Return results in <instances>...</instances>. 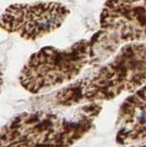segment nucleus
<instances>
[{
    "instance_id": "1",
    "label": "nucleus",
    "mask_w": 146,
    "mask_h": 147,
    "mask_svg": "<svg viewBox=\"0 0 146 147\" xmlns=\"http://www.w3.org/2000/svg\"><path fill=\"white\" fill-rule=\"evenodd\" d=\"M101 108L91 102L68 111L21 113L0 129V147H70L92 129Z\"/></svg>"
},
{
    "instance_id": "2",
    "label": "nucleus",
    "mask_w": 146,
    "mask_h": 147,
    "mask_svg": "<svg viewBox=\"0 0 146 147\" xmlns=\"http://www.w3.org/2000/svg\"><path fill=\"white\" fill-rule=\"evenodd\" d=\"M146 81V44L128 43L116 51L113 58L92 76L62 89L57 103L75 107L107 101L124 92H133Z\"/></svg>"
},
{
    "instance_id": "3",
    "label": "nucleus",
    "mask_w": 146,
    "mask_h": 147,
    "mask_svg": "<svg viewBox=\"0 0 146 147\" xmlns=\"http://www.w3.org/2000/svg\"><path fill=\"white\" fill-rule=\"evenodd\" d=\"M91 61V43L80 40L67 49L43 47L29 58L19 76L31 93L53 89L75 79Z\"/></svg>"
},
{
    "instance_id": "4",
    "label": "nucleus",
    "mask_w": 146,
    "mask_h": 147,
    "mask_svg": "<svg viewBox=\"0 0 146 147\" xmlns=\"http://www.w3.org/2000/svg\"><path fill=\"white\" fill-rule=\"evenodd\" d=\"M146 40V0H107L93 35L91 61H101L128 43Z\"/></svg>"
},
{
    "instance_id": "5",
    "label": "nucleus",
    "mask_w": 146,
    "mask_h": 147,
    "mask_svg": "<svg viewBox=\"0 0 146 147\" xmlns=\"http://www.w3.org/2000/svg\"><path fill=\"white\" fill-rule=\"evenodd\" d=\"M68 14L69 8L55 1L13 3L0 14V28L24 40L35 41L59 29Z\"/></svg>"
},
{
    "instance_id": "6",
    "label": "nucleus",
    "mask_w": 146,
    "mask_h": 147,
    "mask_svg": "<svg viewBox=\"0 0 146 147\" xmlns=\"http://www.w3.org/2000/svg\"><path fill=\"white\" fill-rule=\"evenodd\" d=\"M116 142L121 145L146 143V85L133 91L120 105Z\"/></svg>"
},
{
    "instance_id": "7",
    "label": "nucleus",
    "mask_w": 146,
    "mask_h": 147,
    "mask_svg": "<svg viewBox=\"0 0 146 147\" xmlns=\"http://www.w3.org/2000/svg\"><path fill=\"white\" fill-rule=\"evenodd\" d=\"M130 147H146V143H141V144H136V145H131Z\"/></svg>"
},
{
    "instance_id": "8",
    "label": "nucleus",
    "mask_w": 146,
    "mask_h": 147,
    "mask_svg": "<svg viewBox=\"0 0 146 147\" xmlns=\"http://www.w3.org/2000/svg\"><path fill=\"white\" fill-rule=\"evenodd\" d=\"M1 86H2V73L0 69V91H1Z\"/></svg>"
}]
</instances>
